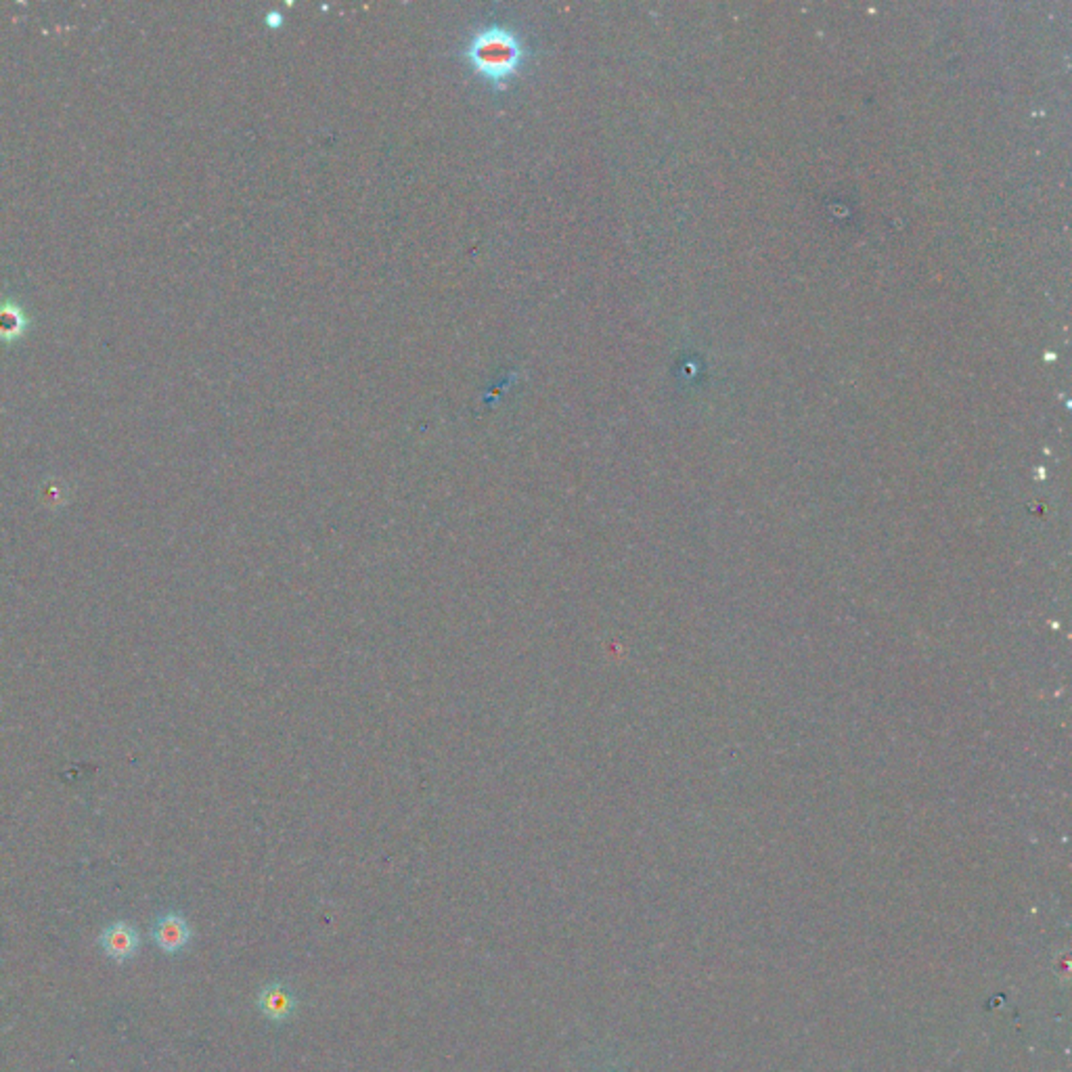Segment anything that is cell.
<instances>
[{
    "label": "cell",
    "instance_id": "277c9868",
    "mask_svg": "<svg viewBox=\"0 0 1072 1072\" xmlns=\"http://www.w3.org/2000/svg\"><path fill=\"white\" fill-rule=\"evenodd\" d=\"M258 1008L271 1022H287L289 1018L295 1014L298 1000H295V993L287 984L276 980L266 984V987L260 990Z\"/></svg>",
    "mask_w": 1072,
    "mask_h": 1072
},
{
    "label": "cell",
    "instance_id": "3957f363",
    "mask_svg": "<svg viewBox=\"0 0 1072 1072\" xmlns=\"http://www.w3.org/2000/svg\"><path fill=\"white\" fill-rule=\"evenodd\" d=\"M140 945L139 930L128 922H113L101 932V947L113 961H126L137 953Z\"/></svg>",
    "mask_w": 1072,
    "mask_h": 1072
},
{
    "label": "cell",
    "instance_id": "6da1fadb",
    "mask_svg": "<svg viewBox=\"0 0 1072 1072\" xmlns=\"http://www.w3.org/2000/svg\"><path fill=\"white\" fill-rule=\"evenodd\" d=\"M463 59L492 91H505L528 59L524 38L509 25L488 24L474 30L463 44Z\"/></svg>",
    "mask_w": 1072,
    "mask_h": 1072
},
{
    "label": "cell",
    "instance_id": "5b68a950",
    "mask_svg": "<svg viewBox=\"0 0 1072 1072\" xmlns=\"http://www.w3.org/2000/svg\"><path fill=\"white\" fill-rule=\"evenodd\" d=\"M268 24H271V25H279L281 24V13H275V11L268 13Z\"/></svg>",
    "mask_w": 1072,
    "mask_h": 1072
},
{
    "label": "cell",
    "instance_id": "7a4b0ae2",
    "mask_svg": "<svg viewBox=\"0 0 1072 1072\" xmlns=\"http://www.w3.org/2000/svg\"><path fill=\"white\" fill-rule=\"evenodd\" d=\"M151 936L164 953H179L183 951L188 941H191V928L187 920L177 912H168L155 920L151 928Z\"/></svg>",
    "mask_w": 1072,
    "mask_h": 1072
}]
</instances>
